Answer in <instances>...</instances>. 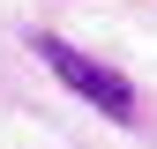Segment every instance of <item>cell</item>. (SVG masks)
<instances>
[{"label":"cell","instance_id":"obj_1","mask_svg":"<svg viewBox=\"0 0 157 149\" xmlns=\"http://www.w3.org/2000/svg\"><path fill=\"white\" fill-rule=\"evenodd\" d=\"M30 52L60 74L82 104H97L112 127H135V82H127L120 67H105V60H90V52H75L67 37H52V30H37V37H30Z\"/></svg>","mask_w":157,"mask_h":149}]
</instances>
